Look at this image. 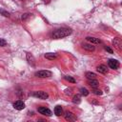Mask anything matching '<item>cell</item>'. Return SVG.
I'll return each instance as SVG.
<instances>
[{
	"label": "cell",
	"mask_w": 122,
	"mask_h": 122,
	"mask_svg": "<svg viewBox=\"0 0 122 122\" xmlns=\"http://www.w3.org/2000/svg\"><path fill=\"white\" fill-rule=\"evenodd\" d=\"M71 29H68V28H61V29H58L56 30H54L52 32V38L53 39H61V38H64V37H67L69 35L71 34Z\"/></svg>",
	"instance_id": "cell-1"
},
{
	"label": "cell",
	"mask_w": 122,
	"mask_h": 122,
	"mask_svg": "<svg viewBox=\"0 0 122 122\" xmlns=\"http://www.w3.org/2000/svg\"><path fill=\"white\" fill-rule=\"evenodd\" d=\"M35 76H37L39 78H47V77H51V72L50 71H47V70L38 71L35 72Z\"/></svg>",
	"instance_id": "cell-2"
},
{
	"label": "cell",
	"mask_w": 122,
	"mask_h": 122,
	"mask_svg": "<svg viewBox=\"0 0 122 122\" xmlns=\"http://www.w3.org/2000/svg\"><path fill=\"white\" fill-rule=\"evenodd\" d=\"M32 96H35L39 99H47L49 97V94L46 92H43V91H38V92H34L31 93Z\"/></svg>",
	"instance_id": "cell-3"
},
{
	"label": "cell",
	"mask_w": 122,
	"mask_h": 122,
	"mask_svg": "<svg viewBox=\"0 0 122 122\" xmlns=\"http://www.w3.org/2000/svg\"><path fill=\"white\" fill-rule=\"evenodd\" d=\"M108 64H109V67L111 69H112V70H117L118 67H119V62L117 60H115V59H110Z\"/></svg>",
	"instance_id": "cell-4"
},
{
	"label": "cell",
	"mask_w": 122,
	"mask_h": 122,
	"mask_svg": "<svg viewBox=\"0 0 122 122\" xmlns=\"http://www.w3.org/2000/svg\"><path fill=\"white\" fill-rule=\"evenodd\" d=\"M13 108H14L15 110L21 111V110H23V109L25 108V103H24L23 101H21V100H17V101H15V102L13 103Z\"/></svg>",
	"instance_id": "cell-5"
},
{
	"label": "cell",
	"mask_w": 122,
	"mask_h": 122,
	"mask_svg": "<svg viewBox=\"0 0 122 122\" xmlns=\"http://www.w3.org/2000/svg\"><path fill=\"white\" fill-rule=\"evenodd\" d=\"M38 112H39L41 114H43V115H47V116H51V110H49V109L46 108V107H40V108H38Z\"/></svg>",
	"instance_id": "cell-6"
},
{
	"label": "cell",
	"mask_w": 122,
	"mask_h": 122,
	"mask_svg": "<svg viewBox=\"0 0 122 122\" xmlns=\"http://www.w3.org/2000/svg\"><path fill=\"white\" fill-rule=\"evenodd\" d=\"M26 56H27V61H28V63H29L30 65H31V66H34V65H35V59H34L33 55H32L31 53L27 52Z\"/></svg>",
	"instance_id": "cell-7"
},
{
	"label": "cell",
	"mask_w": 122,
	"mask_h": 122,
	"mask_svg": "<svg viewBox=\"0 0 122 122\" xmlns=\"http://www.w3.org/2000/svg\"><path fill=\"white\" fill-rule=\"evenodd\" d=\"M96 71H97L98 72H100V73H103V74H105V73H107V72H108V68H107V66H105V65L101 64V65L97 66V68H96Z\"/></svg>",
	"instance_id": "cell-8"
},
{
	"label": "cell",
	"mask_w": 122,
	"mask_h": 122,
	"mask_svg": "<svg viewBox=\"0 0 122 122\" xmlns=\"http://www.w3.org/2000/svg\"><path fill=\"white\" fill-rule=\"evenodd\" d=\"M86 40L89 41L91 44H99V43H100V40H99L98 38L92 37V36H87V37H86Z\"/></svg>",
	"instance_id": "cell-9"
},
{
	"label": "cell",
	"mask_w": 122,
	"mask_h": 122,
	"mask_svg": "<svg viewBox=\"0 0 122 122\" xmlns=\"http://www.w3.org/2000/svg\"><path fill=\"white\" fill-rule=\"evenodd\" d=\"M82 47H83L84 50H86L88 51H93L95 50V47L92 44H83Z\"/></svg>",
	"instance_id": "cell-10"
},
{
	"label": "cell",
	"mask_w": 122,
	"mask_h": 122,
	"mask_svg": "<svg viewBox=\"0 0 122 122\" xmlns=\"http://www.w3.org/2000/svg\"><path fill=\"white\" fill-rule=\"evenodd\" d=\"M88 84L92 87V88H97L99 83L96 79H88Z\"/></svg>",
	"instance_id": "cell-11"
},
{
	"label": "cell",
	"mask_w": 122,
	"mask_h": 122,
	"mask_svg": "<svg viewBox=\"0 0 122 122\" xmlns=\"http://www.w3.org/2000/svg\"><path fill=\"white\" fill-rule=\"evenodd\" d=\"M65 119L66 120H75L76 117L74 116V114L71 112H65Z\"/></svg>",
	"instance_id": "cell-12"
},
{
	"label": "cell",
	"mask_w": 122,
	"mask_h": 122,
	"mask_svg": "<svg viewBox=\"0 0 122 122\" xmlns=\"http://www.w3.org/2000/svg\"><path fill=\"white\" fill-rule=\"evenodd\" d=\"M45 58L49 59V60H54L57 58V54L56 53H53V52H48L45 54Z\"/></svg>",
	"instance_id": "cell-13"
},
{
	"label": "cell",
	"mask_w": 122,
	"mask_h": 122,
	"mask_svg": "<svg viewBox=\"0 0 122 122\" xmlns=\"http://www.w3.org/2000/svg\"><path fill=\"white\" fill-rule=\"evenodd\" d=\"M62 112H63V109L61 106H56L54 108V114L57 115V116H60L62 114Z\"/></svg>",
	"instance_id": "cell-14"
},
{
	"label": "cell",
	"mask_w": 122,
	"mask_h": 122,
	"mask_svg": "<svg viewBox=\"0 0 122 122\" xmlns=\"http://www.w3.org/2000/svg\"><path fill=\"white\" fill-rule=\"evenodd\" d=\"M72 102H73V103H75V104L80 103V102H81V96H80L79 94L74 95V96L72 97Z\"/></svg>",
	"instance_id": "cell-15"
},
{
	"label": "cell",
	"mask_w": 122,
	"mask_h": 122,
	"mask_svg": "<svg viewBox=\"0 0 122 122\" xmlns=\"http://www.w3.org/2000/svg\"><path fill=\"white\" fill-rule=\"evenodd\" d=\"M86 77H87L88 79H95L96 74H95V73H93V72L88 71V72H86Z\"/></svg>",
	"instance_id": "cell-16"
},
{
	"label": "cell",
	"mask_w": 122,
	"mask_h": 122,
	"mask_svg": "<svg viewBox=\"0 0 122 122\" xmlns=\"http://www.w3.org/2000/svg\"><path fill=\"white\" fill-rule=\"evenodd\" d=\"M112 43H113V45L115 46V47H117V48H119L120 46H121V40H120V38H114L113 39V41H112Z\"/></svg>",
	"instance_id": "cell-17"
},
{
	"label": "cell",
	"mask_w": 122,
	"mask_h": 122,
	"mask_svg": "<svg viewBox=\"0 0 122 122\" xmlns=\"http://www.w3.org/2000/svg\"><path fill=\"white\" fill-rule=\"evenodd\" d=\"M80 92H81V94L84 95V96L89 95V91H88L86 88H80Z\"/></svg>",
	"instance_id": "cell-18"
},
{
	"label": "cell",
	"mask_w": 122,
	"mask_h": 122,
	"mask_svg": "<svg viewBox=\"0 0 122 122\" xmlns=\"http://www.w3.org/2000/svg\"><path fill=\"white\" fill-rule=\"evenodd\" d=\"M67 81H69V82H71V83H75V80H74V78H72L71 76H69V75H66L65 77H64Z\"/></svg>",
	"instance_id": "cell-19"
},
{
	"label": "cell",
	"mask_w": 122,
	"mask_h": 122,
	"mask_svg": "<svg viewBox=\"0 0 122 122\" xmlns=\"http://www.w3.org/2000/svg\"><path fill=\"white\" fill-rule=\"evenodd\" d=\"M92 92H93L94 94H96V95H101V94H102V92H101L100 90H97L96 88H93Z\"/></svg>",
	"instance_id": "cell-20"
},
{
	"label": "cell",
	"mask_w": 122,
	"mask_h": 122,
	"mask_svg": "<svg viewBox=\"0 0 122 122\" xmlns=\"http://www.w3.org/2000/svg\"><path fill=\"white\" fill-rule=\"evenodd\" d=\"M6 44H7L6 40H4V39L0 38V47H4V46H6Z\"/></svg>",
	"instance_id": "cell-21"
},
{
	"label": "cell",
	"mask_w": 122,
	"mask_h": 122,
	"mask_svg": "<svg viewBox=\"0 0 122 122\" xmlns=\"http://www.w3.org/2000/svg\"><path fill=\"white\" fill-rule=\"evenodd\" d=\"M104 48H105V50H106L108 52H110V53H112V52H113V51H112V50L110 47H107V46H105Z\"/></svg>",
	"instance_id": "cell-22"
},
{
	"label": "cell",
	"mask_w": 122,
	"mask_h": 122,
	"mask_svg": "<svg viewBox=\"0 0 122 122\" xmlns=\"http://www.w3.org/2000/svg\"><path fill=\"white\" fill-rule=\"evenodd\" d=\"M29 15H30V13H24V14L22 15V19H23V20H25L27 17H29Z\"/></svg>",
	"instance_id": "cell-23"
}]
</instances>
